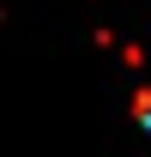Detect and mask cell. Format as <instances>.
Returning <instances> with one entry per match:
<instances>
[{"label":"cell","mask_w":151,"mask_h":157,"mask_svg":"<svg viewBox=\"0 0 151 157\" xmlns=\"http://www.w3.org/2000/svg\"><path fill=\"white\" fill-rule=\"evenodd\" d=\"M139 115H145V127H151V91H145V103H139Z\"/></svg>","instance_id":"cell-1"}]
</instances>
